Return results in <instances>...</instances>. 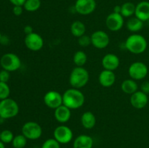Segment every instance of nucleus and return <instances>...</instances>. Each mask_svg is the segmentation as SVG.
<instances>
[{
	"label": "nucleus",
	"instance_id": "1",
	"mask_svg": "<svg viewBox=\"0 0 149 148\" xmlns=\"http://www.w3.org/2000/svg\"><path fill=\"white\" fill-rule=\"evenodd\" d=\"M85 97L79 89L71 88L67 89L63 94V104L71 110H76L84 104Z\"/></svg>",
	"mask_w": 149,
	"mask_h": 148
},
{
	"label": "nucleus",
	"instance_id": "2",
	"mask_svg": "<svg viewBox=\"0 0 149 148\" xmlns=\"http://www.w3.org/2000/svg\"><path fill=\"white\" fill-rule=\"evenodd\" d=\"M125 48L130 52L135 55L142 54L146 50L148 42L144 36L138 33H133L127 37L125 43Z\"/></svg>",
	"mask_w": 149,
	"mask_h": 148
},
{
	"label": "nucleus",
	"instance_id": "3",
	"mask_svg": "<svg viewBox=\"0 0 149 148\" xmlns=\"http://www.w3.org/2000/svg\"><path fill=\"white\" fill-rule=\"evenodd\" d=\"M89 79V73L84 67H75L69 75V83L72 88L79 89L85 86Z\"/></svg>",
	"mask_w": 149,
	"mask_h": 148
},
{
	"label": "nucleus",
	"instance_id": "4",
	"mask_svg": "<svg viewBox=\"0 0 149 148\" xmlns=\"http://www.w3.org/2000/svg\"><path fill=\"white\" fill-rule=\"evenodd\" d=\"M18 113L19 106L14 100L7 98L0 101V117L2 119L14 118Z\"/></svg>",
	"mask_w": 149,
	"mask_h": 148
},
{
	"label": "nucleus",
	"instance_id": "5",
	"mask_svg": "<svg viewBox=\"0 0 149 148\" xmlns=\"http://www.w3.org/2000/svg\"><path fill=\"white\" fill-rule=\"evenodd\" d=\"M0 65L4 70L13 72L21 66V60L17 55L14 53H6L0 59Z\"/></svg>",
	"mask_w": 149,
	"mask_h": 148
},
{
	"label": "nucleus",
	"instance_id": "6",
	"mask_svg": "<svg viewBox=\"0 0 149 148\" xmlns=\"http://www.w3.org/2000/svg\"><path fill=\"white\" fill-rule=\"evenodd\" d=\"M22 134L29 140H36L42 136V129L39 123L28 121L22 126Z\"/></svg>",
	"mask_w": 149,
	"mask_h": 148
},
{
	"label": "nucleus",
	"instance_id": "7",
	"mask_svg": "<svg viewBox=\"0 0 149 148\" xmlns=\"http://www.w3.org/2000/svg\"><path fill=\"white\" fill-rule=\"evenodd\" d=\"M148 69L147 65L143 62H135L130 65L128 69V73L132 79L142 80L147 76Z\"/></svg>",
	"mask_w": 149,
	"mask_h": 148
},
{
	"label": "nucleus",
	"instance_id": "8",
	"mask_svg": "<svg viewBox=\"0 0 149 148\" xmlns=\"http://www.w3.org/2000/svg\"><path fill=\"white\" fill-rule=\"evenodd\" d=\"M54 139H56L60 144H68L72 140L73 131L69 127L65 125H61L55 128L53 132Z\"/></svg>",
	"mask_w": 149,
	"mask_h": 148
},
{
	"label": "nucleus",
	"instance_id": "9",
	"mask_svg": "<svg viewBox=\"0 0 149 148\" xmlns=\"http://www.w3.org/2000/svg\"><path fill=\"white\" fill-rule=\"evenodd\" d=\"M24 43L26 47L31 51L37 52L42 49L44 46V39L38 33L33 32L29 35H26Z\"/></svg>",
	"mask_w": 149,
	"mask_h": 148
},
{
	"label": "nucleus",
	"instance_id": "10",
	"mask_svg": "<svg viewBox=\"0 0 149 148\" xmlns=\"http://www.w3.org/2000/svg\"><path fill=\"white\" fill-rule=\"evenodd\" d=\"M92 45L97 49H105L110 43V38L103 30H96L90 36Z\"/></svg>",
	"mask_w": 149,
	"mask_h": 148
},
{
	"label": "nucleus",
	"instance_id": "11",
	"mask_svg": "<svg viewBox=\"0 0 149 148\" xmlns=\"http://www.w3.org/2000/svg\"><path fill=\"white\" fill-rule=\"evenodd\" d=\"M95 0H77L74 4V10L81 15H87L95 11L96 8Z\"/></svg>",
	"mask_w": 149,
	"mask_h": 148
},
{
	"label": "nucleus",
	"instance_id": "12",
	"mask_svg": "<svg viewBox=\"0 0 149 148\" xmlns=\"http://www.w3.org/2000/svg\"><path fill=\"white\" fill-rule=\"evenodd\" d=\"M124 17L120 13L112 12L107 16L106 19V27L111 31H118L124 26Z\"/></svg>",
	"mask_w": 149,
	"mask_h": 148
},
{
	"label": "nucleus",
	"instance_id": "13",
	"mask_svg": "<svg viewBox=\"0 0 149 148\" xmlns=\"http://www.w3.org/2000/svg\"><path fill=\"white\" fill-rule=\"evenodd\" d=\"M44 102L49 108L55 110L63 104V95L57 91H49L44 96Z\"/></svg>",
	"mask_w": 149,
	"mask_h": 148
},
{
	"label": "nucleus",
	"instance_id": "14",
	"mask_svg": "<svg viewBox=\"0 0 149 148\" xmlns=\"http://www.w3.org/2000/svg\"><path fill=\"white\" fill-rule=\"evenodd\" d=\"M148 102V94L142 91H137L130 97V104L134 108L141 110L144 108Z\"/></svg>",
	"mask_w": 149,
	"mask_h": 148
},
{
	"label": "nucleus",
	"instance_id": "15",
	"mask_svg": "<svg viewBox=\"0 0 149 148\" xmlns=\"http://www.w3.org/2000/svg\"><path fill=\"white\" fill-rule=\"evenodd\" d=\"M102 66L105 70L113 71L117 69L120 64V60L117 55L109 53L105 55L101 61Z\"/></svg>",
	"mask_w": 149,
	"mask_h": 148
},
{
	"label": "nucleus",
	"instance_id": "16",
	"mask_svg": "<svg viewBox=\"0 0 149 148\" xmlns=\"http://www.w3.org/2000/svg\"><path fill=\"white\" fill-rule=\"evenodd\" d=\"M98 81L102 86L109 88L114 84L116 81V75L113 71L104 69L100 72L98 77Z\"/></svg>",
	"mask_w": 149,
	"mask_h": 148
},
{
	"label": "nucleus",
	"instance_id": "17",
	"mask_svg": "<svg viewBox=\"0 0 149 148\" xmlns=\"http://www.w3.org/2000/svg\"><path fill=\"white\" fill-rule=\"evenodd\" d=\"M135 17L143 22L149 20V1H142L138 3L135 7Z\"/></svg>",
	"mask_w": 149,
	"mask_h": 148
},
{
	"label": "nucleus",
	"instance_id": "18",
	"mask_svg": "<svg viewBox=\"0 0 149 148\" xmlns=\"http://www.w3.org/2000/svg\"><path fill=\"white\" fill-rule=\"evenodd\" d=\"M71 109L64 104H62L55 109L54 112L55 118L56 119L57 121L61 123H65L68 122L71 118Z\"/></svg>",
	"mask_w": 149,
	"mask_h": 148
},
{
	"label": "nucleus",
	"instance_id": "19",
	"mask_svg": "<svg viewBox=\"0 0 149 148\" xmlns=\"http://www.w3.org/2000/svg\"><path fill=\"white\" fill-rule=\"evenodd\" d=\"M93 139L87 134H81L77 136L74 141V148H93Z\"/></svg>",
	"mask_w": 149,
	"mask_h": 148
},
{
	"label": "nucleus",
	"instance_id": "20",
	"mask_svg": "<svg viewBox=\"0 0 149 148\" xmlns=\"http://www.w3.org/2000/svg\"><path fill=\"white\" fill-rule=\"evenodd\" d=\"M81 123L83 127L86 129H91L94 128L96 123V118L95 115L90 111H86L81 115Z\"/></svg>",
	"mask_w": 149,
	"mask_h": 148
},
{
	"label": "nucleus",
	"instance_id": "21",
	"mask_svg": "<svg viewBox=\"0 0 149 148\" xmlns=\"http://www.w3.org/2000/svg\"><path fill=\"white\" fill-rule=\"evenodd\" d=\"M121 89L124 93L132 95V94L138 91V85L136 81L132 78L125 79L121 84Z\"/></svg>",
	"mask_w": 149,
	"mask_h": 148
},
{
	"label": "nucleus",
	"instance_id": "22",
	"mask_svg": "<svg viewBox=\"0 0 149 148\" xmlns=\"http://www.w3.org/2000/svg\"><path fill=\"white\" fill-rule=\"evenodd\" d=\"M143 25L144 22L138 19V17H131L127 20V29L130 31L132 32V33H136V32H138L141 30H142V28H143Z\"/></svg>",
	"mask_w": 149,
	"mask_h": 148
},
{
	"label": "nucleus",
	"instance_id": "23",
	"mask_svg": "<svg viewBox=\"0 0 149 148\" xmlns=\"http://www.w3.org/2000/svg\"><path fill=\"white\" fill-rule=\"evenodd\" d=\"M71 33L75 37H80L85 34L86 26L80 20H76L71 25Z\"/></svg>",
	"mask_w": 149,
	"mask_h": 148
},
{
	"label": "nucleus",
	"instance_id": "24",
	"mask_svg": "<svg viewBox=\"0 0 149 148\" xmlns=\"http://www.w3.org/2000/svg\"><path fill=\"white\" fill-rule=\"evenodd\" d=\"M135 7L136 5L130 1L124 3L121 5V13L120 14L124 17H131L135 12Z\"/></svg>",
	"mask_w": 149,
	"mask_h": 148
},
{
	"label": "nucleus",
	"instance_id": "25",
	"mask_svg": "<svg viewBox=\"0 0 149 148\" xmlns=\"http://www.w3.org/2000/svg\"><path fill=\"white\" fill-rule=\"evenodd\" d=\"M74 63L77 67H83L87 61V55L83 51H77L73 57Z\"/></svg>",
	"mask_w": 149,
	"mask_h": 148
},
{
	"label": "nucleus",
	"instance_id": "26",
	"mask_svg": "<svg viewBox=\"0 0 149 148\" xmlns=\"http://www.w3.org/2000/svg\"><path fill=\"white\" fill-rule=\"evenodd\" d=\"M41 0H26L23 5V8L28 12H36L41 7Z\"/></svg>",
	"mask_w": 149,
	"mask_h": 148
},
{
	"label": "nucleus",
	"instance_id": "27",
	"mask_svg": "<svg viewBox=\"0 0 149 148\" xmlns=\"http://www.w3.org/2000/svg\"><path fill=\"white\" fill-rule=\"evenodd\" d=\"M27 138L23 134H19L14 136L12 144L14 148H24L27 144Z\"/></svg>",
	"mask_w": 149,
	"mask_h": 148
},
{
	"label": "nucleus",
	"instance_id": "28",
	"mask_svg": "<svg viewBox=\"0 0 149 148\" xmlns=\"http://www.w3.org/2000/svg\"><path fill=\"white\" fill-rule=\"evenodd\" d=\"M14 139V135L13 133L10 130H4L1 131L0 134V141L4 144H8L13 142Z\"/></svg>",
	"mask_w": 149,
	"mask_h": 148
},
{
	"label": "nucleus",
	"instance_id": "29",
	"mask_svg": "<svg viewBox=\"0 0 149 148\" xmlns=\"http://www.w3.org/2000/svg\"><path fill=\"white\" fill-rule=\"evenodd\" d=\"M10 94V89L7 83L0 81V100L9 98Z\"/></svg>",
	"mask_w": 149,
	"mask_h": 148
},
{
	"label": "nucleus",
	"instance_id": "30",
	"mask_svg": "<svg viewBox=\"0 0 149 148\" xmlns=\"http://www.w3.org/2000/svg\"><path fill=\"white\" fill-rule=\"evenodd\" d=\"M41 148H61V144L55 139L51 138L45 140Z\"/></svg>",
	"mask_w": 149,
	"mask_h": 148
},
{
	"label": "nucleus",
	"instance_id": "31",
	"mask_svg": "<svg viewBox=\"0 0 149 148\" xmlns=\"http://www.w3.org/2000/svg\"><path fill=\"white\" fill-rule=\"evenodd\" d=\"M78 44L82 47H87L90 45L92 44L91 42V37L89 36H87L86 34L80 36L78 38Z\"/></svg>",
	"mask_w": 149,
	"mask_h": 148
},
{
	"label": "nucleus",
	"instance_id": "32",
	"mask_svg": "<svg viewBox=\"0 0 149 148\" xmlns=\"http://www.w3.org/2000/svg\"><path fill=\"white\" fill-rule=\"evenodd\" d=\"M10 72L6 70L3 69L2 71H0V81L4 83H7V81L10 79Z\"/></svg>",
	"mask_w": 149,
	"mask_h": 148
},
{
	"label": "nucleus",
	"instance_id": "33",
	"mask_svg": "<svg viewBox=\"0 0 149 148\" xmlns=\"http://www.w3.org/2000/svg\"><path fill=\"white\" fill-rule=\"evenodd\" d=\"M141 91L146 94H149V81H146L142 83L141 86Z\"/></svg>",
	"mask_w": 149,
	"mask_h": 148
},
{
	"label": "nucleus",
	"instance_id": "34",
	"mask_svg": "<svg viewBox=\"0 0 149 148\" xmlns=\"http://www.w3.org/2000/svg\"><path fill=\"white\" fill-rule=\"evenodd\" d=\"M13 12L15 16L21 15L23 12V6H14L13 9Z\"/></svg>",
	"mask_w": 149,
	"mask_h": 148
},
{
	"label": "nucleus",
	"instance_id": "35",
	"mask_svg": "<svg viewBox=\"0 0 149 148\" xmlns=\"http://www.w3.org/2000/svg\"><path fill=\"white\" fill-rule=\"evenodd\" d=\"M9 1L14 6H23V7L26 0H9Z\"/></svg>",
	"mask_w": 149,
	"mask_h": 148
},
{
	"label": "nucleus",
	"instance_id": "36",
	"mask_svg": "<svg viewBox=\"0 0 149 148\" xmlns=\"http://www.w3.org/2000/svg\"><path fill=\"white\" fill-rule=\"evenodd\" d=\"M23 31H24V33H26V35H29L33 32V28H32V26H29V25H27V26H25L24 28H23Z\"/></svg>",
	"mask_w": 149,
	"mask_h": 148
},
{
	"label": "nucleus",
	"instance_id": "37",
	"mask_svg": "<svg viewBox=\"0 0 149 148\" xmlns=\"http://www.w3.org/2000/svg\"><path fill=\"white\" fill-rule=\"evenodd\" d=\"M113 12L121 13V6L120 5L115 6L114 8H113Z\"/></svg>",
	"mask_w": 149,
	"mask_h": 148
},
{
	"label": "nucleus",
	"instance_id": "38",
	"mask_svg": "<svg viewBox=\"0 0 149 148\" xmlns=\"http://www.w3.org/2000/svg\"><path fill=\"white\" fill-rule=\"evenodd\" d=\"M0 148H5V146H4V143H3L1 141H0Z\"/></svg>",
	"mask_w": 149,
	"mask_h": 148
},
{
	"label": "nucleus",
	"instance_id": "39",
	"mask_svg": "<svg viewBox=\"0 0 149 148\" xmlns=\"http://www.w3.org/2000/svg\"><path fill=\"white\" fill-rule=\"evenodd\" d=\"M1 37H2V36H1V32H0V41H1Z\"/></svg>",
	"mask_w": 149,
	"mask_h": 148
},
{
	"label": "nucleus",
	"instance_id": "40",
	"mask_svg": "<svg viewBox=\"0 0 149 148\" xmlns=\"http://www.w3.org/2000/svg\"><path fill=\"white\" fill-rule=\"evenodd\" d=\"M1 119H2V118H1V117H0V120H1Z\"/></svg>",
	"mask_w": 149,
	"mask_h": 148
},
{
	"label": "nucleus",
	"instance_id": "41",
	"mask_svg": "<svg viewBox=\"0 0 149 148\" xmlns=\"http://www.w3.org/2000/svg\"><path fill=\"white\" fill-rule=\"evenodd\" d=\"M0 134H1V131H0Z\"/></svg>",
	"mask_w": 149,
	"mask_h": 148
},
{
	"label": "nucleus",
	"instance_id": "42",
	"mask_svg": "<svg viewBox=\"0 0 149 148\" xmlns=\"http://www.w3.org/2000/svg\"><path fill=\"white\" fill-rule=\"evenodd\" d=\"M148 56H149V52H148Z\"/></svg>",
	"mask_w": 149,
	"mask_h": 148
}]
</instances>
